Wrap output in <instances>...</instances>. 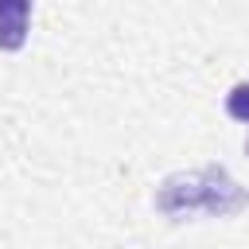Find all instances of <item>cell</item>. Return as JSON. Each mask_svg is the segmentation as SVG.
I'll return each mask as SVG.
<instances>
[{
  "label": "cell",
  "instance_id": "6da1fadb",
  "mask_svg": "<svg viewBox=\"0 0 249 249\" xmlns=\"http://www.w3.org/2000/svg\"><path fill=\"white\" fill-rule=\"evenodd\" d=\"M31 0H0V51H19L27 39Z\"/></svg>",
  "mask_w": 249,
  "mask_h": 249
},
{
  "label": "cell",
  "instance_id": "7a4b0ae2",
  "mask_svg": "<svg viewBox=\"0 0 249 249\" xmlns=\"http://www.w3.org/2000/svg\"><path fill=\"white\" fill-rule=\"evenodd\" d=\"M226 109H230V117H237V121H249V82H241V86H233V89H230V97H226Z\"/></svg>",
  "mask_w": 249,
  "mask_h": 249
}]
</instances>
